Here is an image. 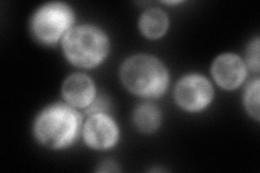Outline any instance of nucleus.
<instances>
[{
    "label": "nucleus",
    "instance_id": "nucleus-1",
    "mask_svg": "<svg viewBox=\"0 0 260 173\" xmlns=\"http://www.w3.org/2000/svg\"><path fill=\"white\" fill-rule=\"evenodd\" d=\"M80 125L81 117L74 109L65 104H54L38 115L34 133L44 146L61 150L75 142Z\"/></svg>",
    "mask_w": 260,
    "mask_h": 173
},
{
    "label": "nucleus",
    "instance_id": "nucleus-10",
    "mask_svg": "<svg viewBox=\"0 0 260 173\" xmlns=\"http://www.w3.org/2000/svg\"><path fill=\"white\" fill-rule=\"evenodd\" d=\"M160 112L155 105L144 103L137 107L134 114V121L137 128L142 132L151 133L157 130L160 125Z\"/></svg>",
    "mask_w": 260,
    "mask_h": 173
},
{
    "label": "nucleus",
    "instance_id": "nucleus-4",
    "mask_svg": "<svg viewBox=\"0 0 260 173\" xmlns=\"http://www.w3.org/2000/svg\"><path fill=\"white\" fill-rule=\"evenodd\" d=\"M74 22V13L62 3H50L38 9L31 19V31L44 45H53L69 31Z\"/></svg>",
    "mask_w": 260,
    "mask_h": 173
},
{
    "label": "nucleus",
    "instance_id": "nucleus-5",
    "mask_svg": "<svg viewBox=\"0 0 260 173\" xmlns=\"http://www.w3.org/2000/svg\"><path fill=\"white\" fill-rule=\"evenodd\" d=\"M176 100L183 110L200 112L213 100L214 90L210 82L200 75L183 77L176 87Z\"/></svg>",
    "mask_w": 260,
    "mask_h": 173
},
{
    "label": "nucleus",
    "instance_id": "nucleus-9",
    "mask_svg": "<svg viewBox=\"0 0 260 173\" xmlns=\"http://www.w3.org/2000/svg\"><path fill=\"white\" fill-rule=\"evenodd\" d=\"M139 26L143 35L148 38L156 39L166 32L168 18L164 11L159 9H150L142 14Z\"/></svg>",
    "mask_w": 260,
    "mask_h": 173
},
{
    "label": "nucleus",
    "instance_id": "nucleus-6",
    "mask_svg": "<svg viewBox=\"0 0 260 173\" xmlns=\"http://www.w3.org/2000/svg\"><path fill=\"white\" fill-rule=\"evenodd\" d=\"M118 128L104 113H93L84 127V139L88 146L95 150H109L116 144Z\"/></svg>",
    "mask_w": 260,
    "mask_h": 173
},
{
    "label": "nucleus",
    "instance_id": "nucleus-3",
    "mask_svg": "<svg viewBox=\"0 0 260 173\" xmlns=\"http://www.w3.org/2000/svg\"><path fill=\"white\" fill-rule=\"evenodd\" d=\"M63 50L72 64L81 68H92L108 55L110 43L100 28L90 25L77 26L65 34Z\"/></svg>",
    "mask_w": 260,
    "mask_h": 173
},
{
    "label": "nucleus",
    "instance_id": "nucleus-8",
    "mask_svg": "<svg viewBox=\"0 0 260 173\" xmlns=\"http://www.w3.org/2000/svg\"><path fill=\"white\" fill-rule=\"evenodd\" d=\"M63 95L68 103L73 106L87 107L94 102L95 87L88 76L84 74H75L65 80Z\"/></svg>",
    "mask_w": 260,
    "mask_h": 173
},
{
    "label": "nucleus",
    "instance_id": "nucleus-2",
    "mask_svg": "<svg viewBox=\"0 0 260 173\" xmlns=\"http://www.w3.org/2000/svg\"><path fill=\"white\" fill-rule=\"evenodd\" d=\"M121 81L134 94L157 97L165 92L169 77L165 65L151 55H135L123 64Z\"/></svg>",
    "mask_w": 260,
    "mask_h": 173
},
{
    "label": "nucleus",
    "instance_id": "nucleus-7",
    "mask_svg": "<svg viewBox=\"0 0 260 173\" xmlns=\"http://www.w3.org/2000/svg\"><path fill=\"white\" fill-rule=\"evenodd\" d=\"M211 72L217 84L228 90L238 88L246 76L245 64L238 55L230 53L217 57Z\"/></svg>",
    "mask_w": 260,
    "mask_h": 173
},
{
    "label": "nucleus",
    "instance_id": "nucleus-13",
    "mask_svg": "<svg viewBox=\"0 0 260 173\" xmlns=\"http://www.w3.org/2000/svg\"><path fill=\"white\" fill-rule=\"evenodd\" d=\"M118 169L115 168V163H113L112 161H105L103 164H102V168L100 169V171H117Z\"/></svg>",
    "mask_w": 260,
    "mask_h": 173
},
{
    "label": "nucleus",
    "instance_id": "nucleus-12",
    "mask_svg": "<svg viewBox=\"0 0 260 173\" xmlns=\"http://www.w3.org/2000/svg\"><path fill=\"white\" fill-rule=\"evenodd\" d=\"M247 63L249 67L254 72L259 71V40L256 39L254 43H251L247 50Z\"/></svg>",
    "mask_w": 260,
    "mask_h": 173
},
{
    "label": "nucleus",
    "instance_id": "nucleus-11",
    "mask_svg": "<svg viewBox=\"0 0 260 173\" xmlns=\"http://www.w3.org/2000/svg\"><path fill=\"white\" fill-rule=\"evenodd\" d=\"M244 103L247 112L256 118L259 119V80L256 79L255 81L250 82L248 85L245 96H244Z\"/></svg>",
    "mask_w": 260,
    "mask_h": 173
}]
</instances>
